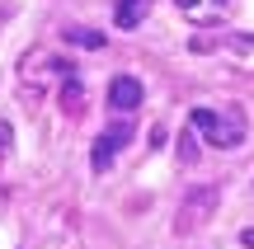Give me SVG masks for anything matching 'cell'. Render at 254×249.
Wrapping results in <instances>:
<instances>
[{"label": "cell", "instance_id": "6da1fadb", "mask_svg": "<svg viewBox=\"0 0 254 249\" xmlns=\"http://www.w3.org/2000/svg\"><path fill=\"white\" fill-rule=\"evenodd\" d=\"M189 127L198 132L207 146H217V150H236L240 141H245V132H250L240 108H207V103L189 113Z\"/></svg>", "mask_w": 254, "mask_h": 249}, {"label": "cell", "instance_id": "7a4b0ae2", "mask_svg": "<svg viewBox=\"0 0 254 249\" xmlns=\"http://www.w3.org/2000/svg\"><path fill=\"white\" fill-rule=\"evenodd\" d=\"M62 75H66V66L57 61L47 47H28L24 61H19V94H24L28 103H38V99L47 94V85L62 80Z\"/></svg>", "mask_w": 254, "mask_h": 249}, {"label": "cell", "instance_id": "3957f363", "mask_svg": "<svg viewBox=\"0 0 254 249\" xmlns=\"http://www.w3.org/2000/svg\"><path fill=\"white\" fill-rule=\"evenodd\" d=\"M217 212V188L212 184H198V188H189V198L179 202V216H174V231L179 235H189V231H198L207 216Z\"/></svg>", "mask_w": 254, "mask_h": 249}, {"label": "cell", "instance_id": "277c9868", "mask_svg": "<svg viewBox=\"0 0 254 249\" xmlns=\"http://www.w3.org/2000/svg\"><path fill=\"white\" fill-rule=\"evenodd\" d=\"M132 141V122H113L109 132H99L94 137V150H90V165L94 174H104V169H113V160H118V150Z\"/></svg>", "mask_w": 254, "mask_h": 249}, {"label": "cell", "instance_id": "5b68a950", "mask_svg": "<svg viewBox=\"0 0 254 249\" xmlns=\"http://www.w3.org/2000/svg\"><path fill=\"white\" fill-rule=\"evenodd\" d=\"M240 0H174V9H179L189 24H221V19L236 14Z\"/></svg>", "mask_w": 254, "mask_h": 249}, {"label": "cell", "instance_id": "8992f818", "mask_svg": "<svg viewBox=\"0 0 254 249\" xmlns=\"http://www.w3.org/2000/svg\"><path fill=\"white\" fill-rule=\"evenodd\" d=\"M109 103L118 113L141 108V80H136V75H113V80H109Z\"/></svg>", "mask_w": 254, "mask_h": 249}, {"label": "cell", "instance_id": "52a82bcc", "mask_svg": "<svg viewBox=\"0 0 254 249\" xmlns=\"http://www.w3.org/2000/svg\"><path fill=\"white\" fill-rule=\"evenodd\" d=\"M198 52H212V47H221V52L240 56V61H254V33H231V38H217V43H193Z\"/></svg>", "mask_w": 254, "mask_h": 249}, {"label": "cell", "instance_id": "ba28073f", "mask_svg": "<svg viewBox=\"0 0 254 249\" xmlns=\"http://www.w3.org/2000/svg\"><path fill=\"white\" fill-rule=\"evenodd\" d=\"M151 14V0H113V24L118 28H136Z\"/></svg>", "mask_w": 254, "mask_h": 249}, {"label": "cell", "instance_id": "9c48e42d", "mask_svg": "<svg viewBox=\"0 0 254 249\" xmlns=\"http://www.w3.org/2000/svg\"><path fill=\"white\" fill-rule=\"evenodd\" d=\"M62 38H66V43H71V47H85V52H99V47L109 43V38H104L99 28H66Z\"/></svg>", "mask_w": 254, "mask_h": 249}, {"label": "cell", "instance_id": "30bf717a", "mask_svg": "<svg viewBox=\"0 0 254 249\" xmlns=\"http://www.w3.org/2000/svg\"><path fill=\"white\" fill-rule=\"evenodd\" d=\"M193 141H198V132H184V137H179V160H184V165H193V160H198V150H193Z\"/></svg>", "mask_w": 254, "mask_h": 249}, {"label": "cell", "instance_id": "8fae6325", "mask_svg": "<svg viewBox=\"0 0 254 249\" xmlns=\"http://www.w3.org/2000/svg\"><path fill=\"white\" fill-rule=\"evenodd\" d=\"M9 150H14V127H9V122L0 118V160H5Z\"/></svg>", "mask_w": 254, "mask_h": 249}, {"label": "cell", "instance_id": "7c38bea8", "mask_svg": "<svg viewBox=\"0 0 254 249\" xmlns=\"http://www.w3.org/2000/svg\"><path fill=\"white\" fill-rule=\"evenodd\" d=\"M240 245H250V249H254V226H245V231H240Z\"/></svg>", "mask_w": 254, "mask_h": 249}]
</instances>
